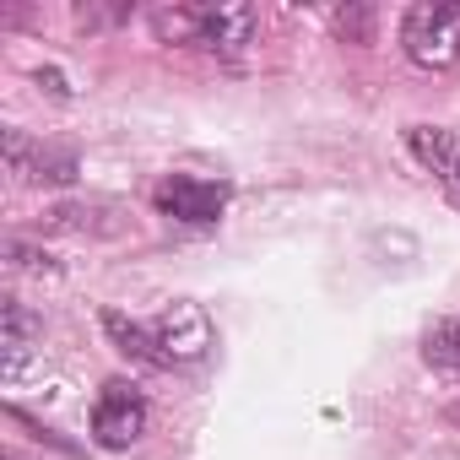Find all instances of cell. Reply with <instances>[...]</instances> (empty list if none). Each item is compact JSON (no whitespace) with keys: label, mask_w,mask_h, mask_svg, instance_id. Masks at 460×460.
<instances>
[{"label":"cell","mask_w":460,"mask_h":460,"mask_svg":"<svg viewBox=\"0 0 460 460\" xmlns=\"http://www.w3.org/2000/svg\"><path fill=\"white\" fill-rule=\"evenodd\" d=\"M401 49L422 71H449L460 60V0H417L401 22Z\"/></svg>","instance_id":"1"},{"label":"cell","mask_w":460,"mask_h":460,"mask_svg":"<svg viewBox=\"0 0 460 460\" xmlns=\"http://www.w3.org/2000/svg\"><path fill=\"white\" fill-rule=\"evenodd\" d=\"M157 211L184 222V227H211L222 211H227V184L222 179H200V173H168L157 190H152Z\"/></svg>","instance_id":"2"},{"label":"cell","mask_w":460,"mask_h":460,"mask_svg":"<svg viewBox=\"0 0 460 460\" xmlns=\"http://www.w3.org/2000/svg\"><path fill=\"white\" fill-rule=\"evenodd\" d=\"M146 433V395L130 379H109L93 406V438L103 449H130Z\"/></svg>","instance_id":"3"},{"label":"cell","mask_w":460,"mask_h":460,"mask_svg":"<svg viewBox=\"0 0 460 460\" xmlns=\"http://www.w3.org/2000/svg\"><path fill=\"white\" fill-rule=\"evenodd\" d=\"M152 331H157L168 363H195V358H206V347H211V320H206V309L190 304V298L163 304L157 320H152Z\"/></svg>","instance_id":"4"},{"label":"cell","mask_w":460,"mask_h":460,"mask_svg":"<svg viewBox=\"0 0 460 460\" xmlns=\"http://www.w3.org/2000/svg\"><path fill=\"white\" fill-rule=\"evenodd\" d=\"M406 152L433 173V184L460 200V130H444V125H406Z\"/></svg>","instance_id":"5"},{"label":"cell","mask_w":460,"mask_h":460,"mask_svg":"<svg viewBox=\"0 0 460 460\" xmlns=\"http://www.w3.org/2000/svg\"><path fill=\"white\" fill-rule=\"evenodd\" d=\"M261 39V12L255 6H206L200 17V49L222 60H244Z\"/></svg>","instance_id":"6"},{"label":"cell","mask_w":460,"mask_h":460,"mask_svg":"<svg viewBox=\"0 0 460 460\" xmlns=\"http://www.w3.org/2000/svg\"><path fill=\"white\" fill-rule=\"evenodd\" d=\"M39 336H44V320H39L22 298H6V304H0V368H6V379L22 374V363H28V352H33Z\"/></svg>","instance_id":"7"},{"label":"cell","mask_w":460,"mask_h":460,"mask_svg":"<svg viewBox=\"0 0 460 460\" xmlns=\"http://www.w3.org/2000/svg\"><path fill=\"white\" fill-rule=\"evenodd\" d=\"M103 331H109V341L130 363H141V368H173L168 352H163V341H157V331H152V320H130L119 309H103Z\"/></svg>","instance_id":"8"},{"label":"cell","mask_w":460,"mask_h":460,"mask_svg":"<svg viewBox=\"0 0 460 460\" xmlns=\"http://www.w3.org/2000/svg\"><path fill=\"white\" fill-rule=\"evenodd\" d=\"M44 222L60 227V234H119L125 227L119 206H109V200H66V206H49Z\"/></svg>","instance_id":"9"},{"label":"cell","mask_w":460,"mask_h":460,"mask_svg":"<svg viewBox=\"0 0 460 460\" xmlns=\"http://www.w3.org/2000/svg\"><path fill=\"white\" fill-rule=\"evenodd\" d=\"M76 173H82V163H76V152H71V146H44V141H33L28 168H22V184L66 190V184H76Z\"/></svg>","instance_id":"10"},{"label":"cell","mask_w":460,"mask_h":460,"mask_svg":"<svg viewBox=\"0 0 460 460\" xmlns=\"http://www.w3.org/2000/svg\"><path fill=\"white\" fill-rule=\"evenodd\" d=\"M422 363L460 379V320H433L422 331Z\"/></svg>","instance_id":"11"},{"label":"cell","mask_w":460,"mask_h":460,"mask_svg":"<svg viewBox=\"0 0 460 460\" xmlns=\"http://www.w3.org/2000/svg\"><path fill=\"white\" fill-rule=\"evenodd\" d=\"M200 17H206V6H157L152 33L163 44H200Z\"/></svg>","instance_id":"12"},{"label":"cell","mask_w":460,"mask_h":460,"mask_svg":"<svg viewBox=\"0 0 460 460\" xmlns=\"http://www.w3.org/2000/svg\"><path fill=\"white\" fill-rule=\"evenodd\" d=\"M336 33H341L347 44H368V39H374V12H368V6H347V12H336Z\"/></svg>","instance_id":"13"},{"label":"cell","mask_w":460,"mask_h":460,"mask_svg":"<svg viewBox=\"0 0 460 460\" xmlns=\"http://www.w3.org/2000/svg\"><path fill=\"white\" fill-rule=\"evenodd\" d=\"M6 261H12L17 271H33V277H55V261H49L44 250L22 244V239H6Z\"/></svg>","instance_id":"14"},{"label":"cell","mask_w":460,"mask_h":460,"mask_svg":"<svg viewBox=\"0 0 460 460\" xmlns=\"http://www.w3.org/2000/svg\"><path fill=\"white\" fill-rule=\"evenodd\" d=\"M130 17V6H114V12H103V6H82V28H109V22H125Z\"/></svg>","instance_id":"15"},{"label":"cell","mask_w":460,"mask_h":460,"mask_svg":"<svg viewBox=\"0 0 460 460\" xmlns=\"http://www.w3.org/2000/svg\"><path fill=\"white\" fill-rule=\"evenodd\" d=\"M39 87H49L55 98H71V87H66V76H60L55 66H49V71H39Z\"/></svg>","instance_id":"16"}]
</instances>
